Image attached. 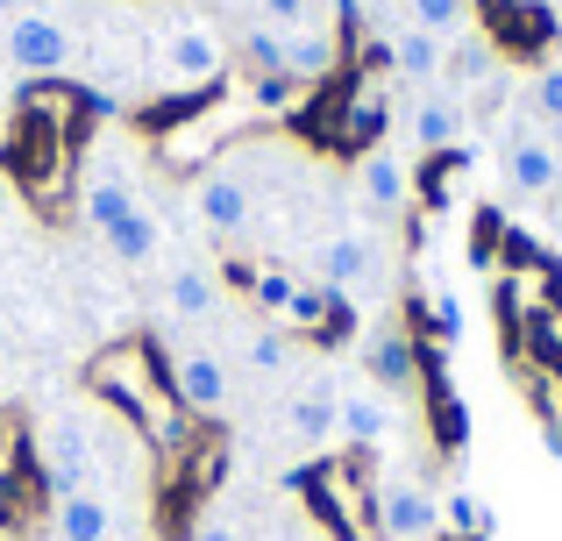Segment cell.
<instances>
[{
	"label": "cell",
	"mask_w": 562,
	"mask_h": 541,
	"mask_svg": "<svg viewBox=\"0 0 562 541\" xmlns=\"http://www.w3.org/2000/svg\"><path fill=\"white\" fill-rule=\"evenodd\" d=\"M71 22L57 8H43V0H29V8H14L8 22H0V65L22 71V79H57V71L71 65Z\"/></svg>",
	"instance_id": "2"
},
{
	"label": "cell",
	"mask_w": 562,
	"mask_h": 541,
	"mask_svg": "<svg viewBox=\"0 0 562 541\" xmlns=\"http://www.w3.org/2000/svg\"><path fill=\"white\" fill-rule=\"evenodd\" d=\"M50 534L57 541H114V499H108V492L50 499Z\"/></svg>",
	"instance_id": "13"
},
{
	"label": "cell",
	"mask_w": 562,
	"mask_h": 541,
	"mask_svg": "<svg viewBox=\"0 0 562 541\" xmlns=\"http://www.w3.org/2000/svg\"><path fill=\"white\" fill-rule=\"evenodd\" d=\"M357 193H363V207L371 214H406V200H413V171H406V157L398 150H363L357 157Z\"/></svg>",
	"instance_id": "12"
},
{
	"label": "cell",
	"mask_w": 562,
	"mask_h": 541,
	"mask_svg": "<svg viewBox=\"0 0 562 541\" xmlns=\"http://www.w3.org/2000/svg\"><path fill=\"white\" fill-rule=\"evenodd\" d=\"M36 471H43V485H50V499L93 492V471H100L93 428H86L79 414H50V420L36 428Z\"/></svg>",
	"instance_id": "4"
},
{
	"label": "cell",
	"mask_w": 562,
	"mask_h": 541,
	"mask_svg": "<svg viewBox=\"0 0 562 541\" xmlns=\"http://www.w3.org/2000/svg\"><path fill=\"white\" fill-rule=\"evenodd\" d=\"M335 57H342V43H335V29H328V22H314V29H285V79H292V86L328 79Z\"/></svg>",
	"instance_id": "15"
},
{
	"label": "cell",
	"mask_w": 562,
	"mask_h": 541,
	"mask_svg": "<svg viewBox=\"0 0 562 541\" xmlns=\"http://www.w3.org/2000/svg\"><path fill=\"white\" fill-rule=\"evenodd\" d=\"M100 243H108V257H122V264H150L157 243H165V228H157V214L136 200V207H128V214H122V222H114Z\"/></svg>",
	"instance_id": "20"
},
{
	"label": "cell",
	"mask_w": 562,
	"mask_h": 541,
	"mask_svg": "<svg viewBox=\"0 0 562 541\" xmlns=\"http://www.w3.org/2000/svg\"><path fill=\"white\" fill-rule=\"evenodd\" d=\"M257 14L278 29H314V22H328V0H257Z\"/></svg>",
	"instance_id": "27"
},
{
	"label": "cell",
	"mask_w": 562,
	"mask_h": 541,
	"mask_svg": "<svg viewBox=\"0 0 562 541\" xmlns=\"http://www.w3.org/2000/svg\"><path fill=\"white\" fill-rule=\"evenodd\" d=\"M285 428L300 435L306 449H321L335 435V385H314V392H300V399L285 406Z\"/></svg>",
	"instance_id": "23"
},
{
	"label": "cell",
	"mask_w": 562,
	"mask_h": 541,
	"mask_svg": "<svg viewBox=\"0 0 562 541\" xmlns=\"http://www.w3.org/2000/svg\"><path fill=\"white\" fill-rule=\"evenodd\" d=\"M384 65H392V79H406V86H441V65H449V43L441 36H427V29H413V22H398L392 36H384Z\"/></svg>",
	"instance_id": "11"
},
{
	"label": "cell",
	"mask_w": 562,
	"mask_h": 541,
	"mask_svg": "<svg viewBox=\"0 0 562 541\" xmlns=\"http://www.w3.org/2000/svg\"><path fill=\"white\" fill-rule=\"evenodd\" d=\"M335 314V292L328 285H292V306H285V328H321Z\"/></svg>",
	"instance_id": "26"
},
{
	"label": "cell",
	"mask_w": 562,
	"mask_h": 541,
	"mask_svg": "<svg viewBox=\"0 0 562 541\" xmlns=\"http://www.w3.org/2000/svg\"><path fill=\"white\" fill-rule=\"evenodd\" d=\"M0 222H8V179H0Z\"/></svg>",
	"instance_id": "33"
},
{
	"label": "cell",
	"mask_w": 562,
	"mask_h": 541,
	"mask_svg": "<svg viewBox=\"0 0 562 541\" xmlns=\"http://www.w3.org/2000/svg\"><path fill=\"white\" fill-rule=\"evenodd\" d=\"M371 278H378V243L363 236V228H342V236L321 243V278L314 285H328L335 300H342V292H363Z\"/></svg>",
	"instance_id": "10"
},
{
	"label": "cell",
	"mask_w": 562,
	"mask_h": 541,
	"mask_svg": "<svg viewBox=\"0 0 562 541\" xmlns=\"http://www.w3.org/2000/svg\"><path fill=\"white\" fill-rule=\"evenodd\" d=\"M0 399H8V385H0Z\"/></svg>",
	"instance_id": "35"
},
{
	"label": "cell",
	"mask_w": 562,
	"mask_h": 541,
	"mask_svg": "<svg viewBox=\"0 0 562 541\" xmlns=\"http://www.w3.org/2000/svg\"><path fill=\"white\" fill-rule=\"evenodd\" d=\"M527 122L549 128V136L562 143V57H549V65L527 71Z\"/></svg>",
	"instance_id": "22"
},
{
	"label": "cell",
	"mask_w": 562,
	"mask_h": 541,
	"mask_svg": "<svg viewBox=\"0 0 562 541\" xmlns=\"http://www.w3.org/2000/svg\"><path fill=\"white\" fill-rule=\"evenodd\" d=\"M492 79H506L498 50L477 36V29H470V36H456V43H449V65H441V86H449V93L463 100V93H484Z\"/></svg>",
	"instance_id": "14"
},
{
	"label": "cell",
	"mask_w": 562,
	"mask_h": 541,
	"mask_svg": "<svg viewBox=\"0 0 562 541\" xmlns=\"http://www.w3.org/2000/svg\"><path fill=\"white\" fill-rule=\"evenodd\" d=\"M463 128H470V108L449 93V86H427V93L406 108V143H413V150H427V157H435V150H456V143H463Z\"/></svg>",
	"instance_id": "8"
},
{
	"label": "cell",
	"mask_w": 562,
	"mask_h": 541,
	"mask_svg": "<svg viewBox=\"0 0 562 541\" xmlns=\"http://www.w3.org/2000/svg\"><path fill=\"white\" fill-rule=\"evenodd\" d=\"M192 541H243V528H235V520H200Z\"/></svg>",
	"instance_id": "32"
},
{
	"label": "cell",
	"mask_w": 562,
	"mask_h": 541,
	"mask_svg": "<svg viewBox=\"0 0 562 541\" xmlns=\"http://www.w3.org/2000/svg\"><path fill=\"white\" fill-rule=\"evenodd\" d=\"M192 214H200L206 236H243L249 222H257V185H249V171L235 165H214L200 179V193H192Z\"/></svg>",
	"instance_id": "6"
},
{
	"label": "cell",
	"mask_w": 562,
	"mask_h": 541,
	"mask_svg": "<svg viewBox=\"0 0 562 541\" xmlns=\"http://www.w3.org/2000/svg\"><path fill=\"white\" fill-rule=\"evenodd\" d=\"M249 371H263V377H278V371H292V335L285 328H257L249 335Z\"/></svg>",
	"instance_id": "25"
},
{
	"label": "cell",
	"mask_w": 562,
	"mask_h": 541,
	"mask_svg": "<svg viewBox=\"0 0 562 541\" xmlns=\"http://www.w3.org/2000/svg\"><path fill=\"white\" fill-rule=\"evenodd\" d=\"M349 128H357V136L384 128V93H357V114H349Z\"/></svg>",
	"instance_id": "30"
},
{
	"label": "cell",
	"mask_w": 562,
	"mask_h": 541,
	"mask_svg": "<svg viewBox=\"0 0 562 541\" xmlns=\"http://www.w3.org/2000/svg\"><path fill=\"white\" fill-rule=\"evenodd\" d=\"M79 100H86V114H100V122H114V114L128 108V93H114V86H79Z\"/></svg>",
	"instance_id": "29"
},
{
	"label": "cell",
	"mask_w": 562,
	"mask_h": 541,
	"mask_svg": "<svg viewBox=\"0 0 562 541\" xmlns=\"http://www.w3.org/2000/svg\"><path fill=\"white\" fill-rule=\"evenodd\" d=\"M221 306V285H214V271L206 264H179L165 278V314H179V320H206Z\"/></svg>",
	"instance_id": "19"
},
{
	"label": "cell",
	"mask_w": 562,
	"mask_h": 541,
	"mask_svg": "<svg viewBox=\"0 0 562 541\" xmlns=\"http://www.w3.org/2000/svg\"><path fill=\"white\" fill-rule=\"evenodd\" d=\"M292 93H300V86H292V79H278V71H271V79H257V86H249V100H257V108H285Z\"/></svg>",
	"instance_id": "31"
},
{
	"label": "cell",
	"mask_w": 562,
	"mask_h": 541,
	"mask_svg": "<svg viewBox=\"0 0 562 541\" xmlns=\"http://www.w3.org/2000/svg\"><path fill=\"white\" fill-rule=\"evenodd\" d=\"M136 200H143V193H136V185H128L122 171L108 165V171H93V179H86V193H79V214H86V228H93V236H108V228L122 222V214L136 207Z\"/></svg>",
	"instance_id": "18"
},
{
	"label": "cell",
	"mask_w": 562,
	"mask_h": 541,
	"mask_svg": "<svg viewBox=\"0 0 562 541\" xmlns=\"http://www.w3.org/2000/svg\"><path fill=\"white\" fill-rule=\"evenodd\" d=\"M14 8H29V0H0V14H14Z\"/></svg>",
	"instance_id": "34"
},
{
	"label": "cell",
	"mask_w": 562,
	"mask_h": 541,
	"mask_svg": "<svg viewBox=\"0 0 562 541\" xmlns=\"http://www.w3.org/2000/svg\"><path fill=\"white\" fill-rule=\"evenodd\" d=\"M243 65L257 71V79H271V71L285 79V29H278V22H263V14H257V22L243 29Z\"/></svg>",
	"instance_id": "24"
},
{
	"label": "cell",
	"mask_w": 562,
	"mask_h": 541,
	"mask_svg": "<svg viewBox=\"0 0 562 541\" xmlns=\"http://www.w3.org/2000/svg\"><path fill=\"white\" fill-rule=\"evenodd\" d=\"M335 435L357 442V449H378L392 435V406L378 392H335Z\"/></svg>",
	"instance_id": "17"
},
{
	"label": "cell",
	"mask_w": 562,
	"mask_h": 541,
	"mask_svg": "<svg viewBox=\"0 0 562 541\" xmlns=\"http://www.w3.org/2000/svg\"><path fill=\"white\" fill-rule=\"evenodd\" d=\"M398 8H406L413 29H427V36H441V43L477 29V0H398Z\"/></svg>",
	"instance_id": "21"
},
{
	"label": "cell",
	"mask_w": 562,
	"mask_h": 541,
	"mask_svg": "<svg viewBox=\"0 0 562 541\" xmlns=\"http://www.w3.org/2000/svg\"><path fill=\"white\" fill-rule=\"evenodd\" d=\"M228 71V43L206 14H171L165 29V86L171 93H206Z\"/></svg>",
	"instance_id": "5"
},
{
	"label": "cell",
	"mask_w": 562,
	"mask_h": 541,
	"mask_svg": "<svg viewBox=\"0 0 562 541\" xmlns=\"http://www.w3.org/2000/svg\"><path fill=\"white\" fill-rule=\"evenodd\" d=\"M498 179H506L513 200H527V207H541V200L562 193V143L549 128H535L520 114V122H506V136H498Z\"/></svg>",
	"instance_id": "3"
},
{
	"label": "cell",
	"mask_w": 562,
	"mask_h": 541,
	"mask_svg": "<svg viewBox=\"0 0 562 541\" xmlns=\"http://www.w3.org/2000/svg\"><path fill=\"white\" fill-rule=\"evenodd\" d=\"M165 385H171V399H179L186 414H206V420L228 414V363L206 357V349H186V357H171Z\"/></svg>",
	"instance_id": "7"
},
{
	"label": "cell",
	"mask_w": 562,
	"mask_h": 541,
	"mask_svg": "<svg viewBox=\"0 0 562 541\" xmlns=\"http://www.w3.org/2000/svg\"><path fill=\"white\" fill-rule=\"evenodd\" d=\"M378 528H384V541H435V528H441V499L427 485H384L378 492Z\"/></svg>",
	"instance_id": "9"
},
{
	"label": "cell",
	"mask_w": 562,
	"mask_h": 541,
	"mask_svg": "<svg viewBox=\"0 0 562 541\" xmlns=\"http://www.w3.org/2000/svg\"><path fill=\"white\" fill-rule=\"evenodd\" d=\"M363 371H371L378 392H413V377H420V363H413V342L398 328H378L371 342H363Z\"/></svg>",
	"instance_id": "16"
},
{
	"label": "cell",
	"mask_w": 562,
	"mask_h": 541,
	"mask_svg": "<svg viewBox=\"0 0 562 541\" xmlns=\"http://www.w3.org/2000/svg\"><path fill=\"white\" fill-rule=\"evenodd\" d=\"M93 392H108V399H122L128 414L143 420V435H150L157 449H179V399H171V385L150 371V349L143 342H122V349H100L93 357Z\"/></svg>",
	"instance_id": "1"
},
{
	"label": "cell",
	"mask_w": 562,
	"mask_h": 541,
	"mask_svg": "<svg viewBox=\"0 0 562 541\" xmlns=\"http://www.w3.org/2000/svg\"><path fill=\"white\" fill-rule=\"evenodd\" d=\"M441 528H456V534H484V528H492V514H484L477 492H449V499H441Z\"/></svg>",
	"instance_id": "28"
}]
</instances>
